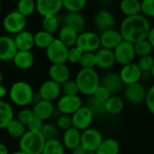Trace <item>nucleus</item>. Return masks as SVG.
I'll return each instance as SVG.
<instances>
[{"instance_id": "nucleus-1", "label": "nucleus", "mask_w": 154, "mask_h": 154, "mask_svg": "<svg viewBox=\"0 0 154 154\" xmlns=\"http://www.w3.org/2000/svg\"><path fill=\"white\" fill-rule=\"evenodd\" d=\"M152 28L150 21L145 16L140 14L125 17L119 27V32L123 41L130 43L145 40L151 29Z\"/></svg>"}, {"instance_id": "nucleus-2", "label": "nucleus", "mask_w": 154, "mask_h": 154, "mask_svg": "<svg viewBox=\"0 0 154 154\" xmlns=\"http://www.w3.org/2000/svg\"><path fill=\"white\" fill-rule=\"evenodd\" d=\"M75 82L79 93L91 97L100 85V78L95 69H81L77 73Z\"/></svg>"}, {"instance_id": "nucleus-3", "label": "nucleus", "mask_w": 154, "mask_h": 154, "mask_svg": "<svg viewBox=\"0 0 154 154\" xmlns=\"http://www.w3.org/2000/svg\"><path fill=\"white\" fill-rule=\"evenodd\" d=\"M10 100L15 106L24 107L32 102L33 89L32 86L23 80H19L12 84L8 91Z\"/></svg>"}, {"instance_id": "nucleus-4", "label": "nucleus", "mask_w": 154, "mask_h": 154, "mask_svg": "<svg viewBox=\"0 0 154 154\" xmlns=\"http://www.w3.org/2000/svg\"><path fill=\"white\" fill-rule=\"evenodd\" d=\"M45 142L40 131L27 130L19 139V150L26 154H42Z\"/></svg>"}, {"instance_id": "nucleus-5", "label": "nucleus", "mask_w": 154, "mask_h": 154, "mask_svg": "<svg viewBox=\"0 0 154 154\" xmlns=\"http://www.w3.org/2000/svg\"><path fill=\"white\" fill-rule=\"evenodd\" d=\"M26 25V17L23 16L16 10L8 13L3 20V27L5 31L14 35L24 31Z\"/></svg>"}, {"instance_id": "nucleus-6", "label": "nucleus", "mask_w": 154, "mask_h": 154, "mask_svg": "<svg viewBox=\"0 0 154 154\" xmlns=\"http://www.w3.org/2000/svg\"><path fill=\"white\" fill-rule=\"evenodd\" d=\"M82 52H96L100 49L99 35L94 32H82L79 33L76 45Z\"/></svg>"}, {"instance_id": "nucleus-7", "label": "nucleus", "mask_w": 154, "mask_h": 154, "mask_svg": "<svg viewBox=\"0 0 154 154\" xmlns=\"http://www.w3.org/2000/svg\"><path fill=\"white\" fill-rule=\"evenodd\" d=\"M45 52L51 64H65L67 62L68 48L57 38L48 46Z\"/></svg>"}, {"instance_id": "nucleus-8", "label": "nucleus", "mask_w": 154, "mask_h": 154, "mask_svg": "<svg viewBox=\"0 0 154 154\" xmlns=\"http://www.w3.org/2000/svg\"><path fill=\"white\" fill-rule=\"evenodd\" d=\"M82 99L81 97L77 96H65L61 95L57 101V109L61 115L71 116L73 115L79 107H81Z\"/></svg>"}, {"instance_id": "nucleus-9", "label": "nucleus", "mask_w": 154, "mask_h": 154, "mask_svg": "<svg viewBox=\"0 0 154 154\" xmlns=\"http://www.w3.org/2000/svg\"><path fill=\"white\" fill-rule=\"evenodd\" d=\"M113 52L115 55L116 63H118L122 67L134 62V60L135 58L134 44L125 41H122L113 50Z\"/></svg>"}, {"instance_id": "nucleus-10", "label": "nucleus", "mask_w": 154, "mask_h": 154, "mask_svg": "<svg viewBox=\"0 0 154 154\" xmlns=\"http://www.w3.org/2000/svg\"><path fill=\"white\" fill-rule=\"evenodd\" d=\"M104 137L102 134L96 128H88L81 132L80 144L88 152H96Z\"/></svg>"}, {"instance_id": "nucleus-11", "label": "nucleus", "mask_w": 154, "mask_h": 154, "mask_svg": "<svg viewBox=\"0 0 154 154\" xmlns=\"http://www.w3.org/2000/svg\"><path fill=\"white\" fill-rule=\"evenodd\" d=\"M70 118L72 127L79 132H82L90 127L94 119V116L86 106H82L73 115L70 116Z\"/></svg>"}, {"instance_id": "nucleus-12", "label": "nucleus", "mask_w": 154, "mask_h": 154, "mask_svg": "<svg viewBox=\"0 0 154 154\" xmlns=\"http://www.w3.org/2000/svg\"><path fill=\"white\" fill-rule=\"evenodd\" d=\"M61 9V0H38L35 2V11L42 18L57 15Z\"/></svg>"}, {"instance_id": "nucleus-13", "label": "nucleus", "mask_w": 154, "mask_h": 154, "mask_svg": "<svg viewBox=\"0 0 154 154\" xmlns=\"http://www.w3.org/2000/svg\"><path fill=\"white\" fill-rule=\"evenodd\" d=\"M122 83L125 86L140 82V79L143 76L142 71L140 70L138 65L135 62L129 63L121 68L118 73Z\"/></svg>"}, {"instance_id": "nucleus-14", "label": "nucleus", "mask_w": 154, "mask_h": 154, "mask_svg": "<svg viewBox=\"0 0 154 154\" xmlns=\"http://www.w3.org/2000/svg\"><path fill=\"white\" fill-rule=\"evenodd\" d=\"M124 93L125 99L129 103L133 105H139L144 102L146 89L141 82H137L134 84L127 85L125 88Z\"/></svg>"}, {"instance_id": "nucleus-15", "label": "nucleus", "mask_w": 154, "mask_h": 154, "mask_svg": "<svg viewBox=\"0 0 154 154\" xmlns=\"http://www.w3.org/2000/svg\"><path fill=\"white\" fill-rule=\"evenodd\" d=\"M60 85L53 82L51 79L45 80L39 88L38 95L40 96L41 99L46 100L49 102H53L58 100L60 97Z\"/></svg>"}, {"instance_id": "nucleus-16", "label": "nucleus", "mask_w": 154, "mask_h": 154, "mask_svg": "<svg viewBox=\"0 0 154 154\" xmlns=\"http://www.w3.org/2000/svg\"><path fill=\"white\" fill-rule=\"evenodd\" d=\"M94 23L101 32L114 29L116 24V18L112 12L102 9L96 13L94 16Z\"/></svg>"}, {"instance_id": "nucleus-17", "label": "nucleus", "mask_w": 154, "mask_h": 154, "mask_svg": "<svg viewBox=\"0 0 154 154\" xmlns=\"http://www.w3.org/2000/svg\"><path fill=\"white\" fill-rule=\"evenodd\" d=\"M99 41L100 48L113 51L123 41V38L118 30L111 29L101 32L99 35Z\"/></svg>"}, {"instance_id": "nucleus-18", "label": "nucleus", "mask_w": 154, "mask_h": 154, "mask_svg": "<svg viewBox=\"0 0 154 154\" xmlns=\"http://www.w3.org/2000/svg\"><path fill=\"white\" fill-rule=\"evenodd\" d=\"M49 77L53 82L61 85L70 78V70L65 64H51L49 68Z\"/></svg>"}, {"instance_id": "nucleus-19", "label": "nucleus", "mask_w": 154, "mask_h": 154, "mask_svg": "<svg viewBox=\"0 0 154 154\" xmlns=\"http://www.w3.org/2000/svg\"><path fill=\"white\" fill-rule=\"evenodd\" d=\"M17 49L14 42V39L10 36H0V60L10 61L13 60Z\"/></svg>"}, {"instance_id": "nucleus-20", "label": "nucleus", "mask_w": 154, "mask_h": 154, "mask_svg": "<svg viewBox=\"0 0 154 154\" xmlns=\"http://www.w3.org/2000/svg\"><path fill=\"white\" fill-rule=\"evenodd\" d=\"M100 85L105 87L111 93V95H116L124 86L118 73L116 72L106 73L100 79Z\"/></svg>"}, {"instance_id": "nucleus-21", "label": "nucleus", "mask_w": 154, "mask_h": 154, "mask_svg": "<svg viewBox=\"0 0 154 154\" xmlns=\"http://www.w3.org/2000/svg\"><path fill=\"white\" fill-rule=\"evenodd\" d=\"M96 62L97 66L102 69H109L116 64V59L113 51L100 48L96 52Z\"/></svg>"}, {"instance_id": "nucleus-22", "label": "nucleus", "mask_w": 154, "mask_h": 154, "mask_svg": "<svg viewBox=\"0 0 154 154\" xmlns=\"http://www.w3.org/2000/svg\"><path fill=\"white\" fill-rule=\"evenodd\" d=\"M54 106L52 102H49L46 100H40L33 104L32 111L34 116L38 117L42 121L47 120L51 118L54 113Z\"/></svg>"}, {"instance_id": "nucleus-23", "label": "nucleus", "mask_w": 154, "mask_h": 154, "mask_svg": "<svg viewBox=\"0 0 154 154\" xmlns=\"http://www.w3.org/2000/svg\"><path fill=\"white\" fill-rule=\"evenodd\" d=\"M63 25L68 26L78 33L84 32L86 26V20L80 13H68L63 17Z\"/></svg>"}, {"instance_id": "nucleus-24", "label": "nucleus", "mask_w": 154, "mask_h": 154, "mask_svg": "<svg viewBox=\"0 0 154 154\" xmlns=\"http://www.w3.org/2000/svg\"><path fill=\"white\" fill-rule=\"evenodd\" d=\"M13 62L20 69H29L34 64V55L29 51H17L13 58Z\"/></svg>"}, {"instance_id": "nucleus-25", "label": "nucleus", "mask_w": 154, "mask_h": 154, "mask_svg": "<svg viewBox=\"0 0 154 154\" xmlns=\"http://www.w3.org/2000/svg\"><path fill=\"white\" fill-rule=\"evenodd\" d=\"M14 39V42L17 51H29L34 47L33 43V34L29 31H23L17 34H15Z\"/></svg>"}, {"instance_id": "nucleus-26", "label": "nucleus", "mask_w": 154, "mask_h": 154, "mask_svg": "<svg viewBox=\"0 0 154 154\" xmlns=\"http://www.w3.org/2000/svg\"><path fill=\"white\" fill-rule=\"evenodd\" d=\"M80 136L81 132L75 129L74 127H70L68 130L64 131L62 135V145L64 148L69 150H72L80 144Z\"/></svg>"}, {"instance_id": "nucleus-27", "label": "nucleus", "mask_w": 154, "mask_h": 154, "mask_svg": "<svg viewBox=\"0 0 154 154\" xmlns=\"http://www.w3.org/2000/svg\"><path fill=\"white\" fill-rule=\"evenodd\" d=\"M79 33L68 26H61L58 31V40H60L68 49L76 45Z\"/></svg>"}, {"instance_id": "nucleus-28", "label": "nucleus", "mask_w": 154, "mask_h": 154, "mask_svg": "<svg viewBox=\"0 0 154 154\" xmlns=\"http://www.w3.org/2000/svg\"><path fill=\"white\" fill-rule=\"evenodd\" d=\"M104 106H105L106 114L116 116V115H119L123 111L124 106H125V102L117 95H112L104 103Z\"/></svg>"}, {"instance_id": "nucleus-29", "label": "nucleus", "mask_w": 154, "mask_h": 154, "mask_svg": "<svg viewBox=\"0 0 154 154\" xmlns=\"http://www.w3.org/2000/svg\"><path fill=\"white\" fill-rule=\"evenodd\" d=\"M96 154H119L120 144L117 140L114 138H106L102 141Z\"/></svg>"}, {"instance_id": "nucleus-30", "label": "nucleus", "mask_w": 154, "mask_h": 154, "mask_svg": "<svg viewBox=\"0 0 154 154\" xmlns=\"http://www.w3.org/2000/svg\"><path fill=\"white\" fill-rule=\"evenodd\" d=\"M120 10L125 16H134L141 14V4L139 0H123L120 3Z\"/></svg>"}, {"instance_id": "nucleus-31", "label": "nucleus", "mask_w": 154, "mask_h": 154, "mask_svg": "<svg viewBox=\"0 0 154 154\" xmlns=\"http://www.w3.org/2000/svg\"><path fill=\"white\" fill-rule=\"evenodd\" d=\"M14 119V109L10 103L0 100V129L5 128L8 123Z\"/></svg>"}, {"instance_id": "nucleus-32", "label": "nucleus", "mask_w": 154, "mask_h": 154, "mask_svg": "<svg viewBox=\"0 0 154 154\" xmlns=\"http://www.w3.org/2000/svg\"><path fill=\"white\" fill-rule=\"evenodd\" d=\"M54 39H55V37L53 36V34L46 32L42 30L38 31L36 33L33 34L34 46H36L37 48H40V49L46 50Z\"/></svg>"}, {"instance_id": "nucleus-33", "label": "nucleus", "mask_w": 154, "mask_h": 154, "mask_svg": "<svg viewBox=\"0 0 154 154\" xmlns=\"http://www.w3.org/2000/svg\"><path fill=\"white\" fill-rule=\"evenodd\" d=\"M5 129L6 130L7 134L14 139H20L27 131L26 127L14 118L8 123Z\"/></svg>"}, {"instance_id": "nucleus-34", "label": "nucleus", "mask_w": 154, "mask_h": 154, "mask_svg": "<svg viewBox=\"0 0 154 154\" xmlns=\"http://www.w3.org/2000/svg\"><path fill=\"white\" fill-rule=\"evenodd\" d=\"M60 22L57 15L42 18V31L46 32H49L51 34L57 32L60 30Z\"/></svg>"}, {"instance_id": "nucleus-35", "label": "nucleus", "mask_w": 154, "mask_h": 154, "mask_svg": "<svg viewBox=\"0 0 154 154\" xmlns=\"http://www.w3.org/2000/svg\"><path fill=\"white\" fill-rule=\"evenodd\" d=\"M42 154H65V148L58 139L46 141Z\"/></svg>"}, {"instance_id": "nucleus-36", "label": "nucleus", "mask_w": 154, "mask_h": 154, "mask_svg": "<svg viewBox=\"0 0 154 154\" xmlns=\"http://www.w3.org/2000/svg\"><path fill=\"white\" fill-rule=\"evenodd\" d=\"M85 106L91 111V113L93 114L94 116H102L106 115L104 103L97 100L93 96L88 97Z\"/></svg>"}, {"instance_id": "nucleus-37", "label": "nucleus", "mask_w": 154, "mask_h": 154, "mask_svg": "<svg viewBox=\"0 0 154 154\" xmlns=\"http://www.w3.org/2000/svg\"><path fill=\"white\" fill-rule=\"evenodd\" d=\"M153 48L154 46H152L150 42H148L146 39L134 43V50L135 56H138L140 58L152 55L153 51Z\"/></svg>"}, {"instance_id": "nucleus-38", "label": "nucleus", "mask_w": 154, "mask_h": 154, "mask_svg": "<svg viewBox=\"0 0 154 154\" xmlns=\"http://www.w3.org/2000/svg\"><path fill=\"white\" fill-rule=\"evenodd\" d=\"M62 8L68 13H80L87 5L86 0H61Z\"/></svg>"}, {"instance_id": "nucleus-39", "label": "nucleus", "mask_w": 154, "mask_h": 154, "mask_svg": "<svg viewBox=\"0 0 154 154\" xmlns=\"http://www.w3.org/2000/svg\"><path fill=\"white\" fill-rule=\"evenodd\" d=\"M16 11L24 17L30 16L35 11V2L32 0H21L17 3Z\"/></svg>"}, {"instance_id": "nucleus-40", "label": "nucleus", "mask_w": 154, "mask_h": 154, "mask_svg": "<svg viewBox=\"0 0 154 154\" xmlns=\"http://www.w3.org/2000/svg\"><path fill=\"white\" fill-rule=\"evenodd\" d=\"M79 65L81 69H95L97 66L95 52H83Z\"/></svg>"}, {"instance_id": "nucleus-41", "label": "nucleus", "mask_w": 154, "mask_h": 154, "mask_svg": "<svg viewBox=\"0 0 154 154\" xmlns=\"http://www.w3.org/2000/svg\"><path fill=\"white\" fill-rule=\"evenodd\" d=\"M40 133L45 141H50V140L57 139L58 128L51 124H43L42 127L40 130Z\"/></svg>"}, {"instance_id": "nucleus-42", "label": "nucleus", "mask_w": 154, "mask_h": 154, "mask_svg": "<svg viewBox=\"0 0 154 154\" xmlns=\"http://www.w3.org/2000/svg\"><path fill=\"white\" fill-rule=\"evenodd\" d=\"M60 92L65 96H77L79 93L75 80L72 79H69L60 85Z\"/></svg>"}, {"instance_id": "nucleus-43", "label": "nucleus", "mask_w": 154, "mask_h": 154, "mask_svg": "<svg viewBox=\"0 0 154 154\" xmlns=\"http://www.w3.org/2000/svg\"><path fill=\"white\" fill-rule=\"evenodd\" d=\"M142 71V73H150V71L154 68V60L152 55L142 57L136 63Z\"/></svg>"}, {"instance_id": "nucleus-44", "label": "nucleus", "mask_w": 154, "mask_h": 154, "mask_svg": "<svg viewBox=\"0 0 154 154\" xmlns=\"http://www.w3.org/2000/svg\"><path fill=\"white\" fill-rule=\"evenodd\" d=\"M141 4V14L146 18L154 17V1L153 0H143Z\"/></svg>"}, {"instance_id": "nucleus-45", "label": "nucleus", "mask_w": 154, "mask_h": 154, "mask_svg": "<svg viewBox=\"0 0 154 154\" xmlns=\"http://www.w3.org/2000/svg\"><path fill=\"white\" fill-rule=\"evenodd\" d=\"M82 51L77 47L73 46L68 49V54H67V61L73 63V64H79L80 58L82 56Z\"/></svg>"}, {"instance_id": "nucleus-46", "label": "nucleus", "mask_w": 154, "mask_h": 154, "mask_svg": "<svg viewBox=\"0 0 154 154\" xmlns=\"http://www.w3.org/2000/svg\"><path fill=\"white\" fill-rule=\"evenodd\" d=\"M33 116H34V115H33L32 109H30V108H23L17 114L16 120H18L24 126H26L29 124V122L33 118Z\"/></svg>"}, {"instance_id": "nucleus-47", "label": "nucleus", "mask_w": 154, "mask_h": 154, "mask_svg": "<svg viewBox=\"0 0 154 154\" xmlns=\"http://www.w3.org/2000/svg\"><path fill=\"white\" fill-rule=\"evenodd\" d=\"M56 125H57V128L63 130V131H66L69 128L72 127L70 116H65V115H60L56 120Z\"/></svg>"}, {"instance_id": "nucleus-48", "label": "nucleus", "mask_w": 154, "mask_h": 154, "mask_svg": "<svg viewBox=\"0 0 154 154\" xmlns=\"http://www.w3.org/2000/svg\"><path fill=\"white\" fill-rule=\"evenodd\" d=\"M92 96H93L95 98H97V100H99V101L105 103L112 95H111V93H110L105 87L99 85Z\"/></svg>"}, {"instance_id": "nucleus-49", "label": "nucleus", "mask_w": 154, "mask_h": 154, "mask_svg": "<svg viewBox=\"0 0 154 154\" xmlns=\"http://www.w3.org/2000/svg\"><path fill=\"white\" fill-rule=\"evenodd\" d=\"M145 105L149 112L153 115L154 114V86H152L147 91L144 98Z\"/></svg>"}, {"instance_id": "nucleus-50", "label": "nucleus", "mask_w": 154, "mask_h": 154, "mask_svg": "<svg viewBox=\"0 0 154 154\" xmlns=\"http://www.w3.org/2000/svg\"><path fill=\"white\" fill-rule=\"evenodd\" d=\"M43 124H44L43 121H42L36 116H33V118L29 122V124L25 127H26V130H29V131H40Z\"/></svg>"}, {"instance_id": "nucleus-51", "label": "nucleus", "mask_w": 154, "mask_h": 154, "mask_svg": "<svg viewBox=\"0 0 154 154\" xmlns=\"http://www.w3.org/2000/svg\"><path fill=\"white\" fill-rule=\"evenodd\" d=\"M71 151V154H87L88 153V151L81 145V144H79V145H78L77 147H75V148H73L72 150H70Z\"/></svg>"}, {"instance_id": "nucleus-52", "label": "nucleus", "mask_w": 154, "mask_h": 154, "mask_svg": "<svg viewBox=\"0 0 154 154\" xmlns=\"http://www.w3.org/2000/svg\"><path fill=\"white\" fill-rule=\"evenodd\" d=\"M7 94H8V90L6 87L1 84L0 85V100H3V98H5L7 96Z\"/></svg>"}, {"instance_id": "nucleus-53", "label": "nucleus", "mask_w": 154, "mask_h": 154, "mask_svg": "<svg viewBox=\"0 0 154 154\" xmlns=\"http://www.w3.org/2000/svg\"><path fill=\"white\" fill-rule=\"evenodd\" d=\"M147 42H150L152 46H154V28L152 27L151 29V31L149 32L148 35H147V38H146Z\"/></svg>"}, {"instance_id": "nucleus-54", "label": "nucleus", "mask_w": 154, "mask_h": 154, "mask_svg": "<svg viewBox=\"0 0 154 154\" xmlns=\"http://www.w3.org/2000/svg\"><path fill=\"white\" fill-rule=\"evenodd\" d=\"M9 151L7 149V147L5 146V144L0 143V154H9Z\"/></svg>"}, {"instance_id": "nucleus-55", "label": "nucleus", "mask_w": 154, "mask_h": 154, "mask_svg": "<svg viewBox=\"0 0 154 154\" xmlns=\"http://www.w3.org/2000/svg\"><path fill=\"white\" fill-rule=\"evenodd\" d=\"M9 154H26V153H24V152H21V151L19 150V151H14V152H10Z\"/></svg>"}, {"instance_id": "nucleus-56", "label": "nucleus", "mask_w": 154, "mask_h": 154, "mask_svg": "<svg viewBox=\"0 0 154 154\" xmlns=\"http://www.w3.org/2000/svg\"><path fill=\"white\" fill-rule=\"evenodd\" d=\"M3 73H2V71L0 70V85L2 84V82H3Z\"/></svg>"}, {"instance_id": "nucleus-57", "label": "nucleus", "mask_w": 154, "mask_h": 154, "mask_svg": "<svg viewBox=\"0 0 154 154\" xmlns=\"http://www.w3.org/2000/svg\"><path fill=\"white\" fill-rule=\"evenodd\" d=\"M87 154H96V152H88Z\"/></svg>"}, {"instance_id": "nucleus-58", "label": "nucleus", "mask_w": 154, "mask_h": 154, "mask_svg": "<svg viewBox=\"0 0 154 154\" xmlns=\"http://www.w3.org/2000/svg\"><path fill=\"white\" fill-rule=\"evenodd\" d=\"M1 6H2V5H1V2H0V11H1Z\"/></svg>"}]
</instances>
